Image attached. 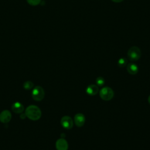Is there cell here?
Returning a JSON list of instances; mask_svg holds the SVG:
<instances>
[{"label":"cell","instance_id":"52a82bcc","mask_svg":"<svg viewBox=\"0 0 150 150\" xmlns=\"http://www.w3.org/2000/svg\"><path fill=\"white\" fill-rule=\"evenodd\" d=\"M11 113L8 110H4L0 113V121L3 123L9 122L11 121Z\"/></svg>","mask_w":150,"mask_h":150},{"label":"cell","instance_id":"3957f363","mask_svg":"<svg viewBox=\"0 0 150 150\" xmlns=\"http://www.w3.org/2000/svg\"><path fill=\"white\" fill-rule=\"evenodd\" d=\"M100 96L103 100L109 101L114 96V91L110 87H104L100 90Z\"/></svg>","mask_w":150,"mask_h":150},{"label":"cell","instance_id":"8fae6325","mask_svg":"<svg viewBox=\"0 0 150 150\" xmlns=\"http://www.w3.org/2000/svg\"><path fill=\"white\" fill-rule=\"evenodd\" d=\"M127 69L128 72L131 74H136L138 72V67L134 63H129L127 65Z\"/></svg>","mask_w":150,"mask_h":150},{"label":"cell","instance_id":"9c48e42d","mask_svg":"<svg viewBox=\"0 0 150 150\" xmlns=\"http://www.w3.org/2000/svg\"><path fill=\"white\" fill-rule=\"evenodd\" d=\"M98 87L95 84H91L87 87L86 88V93L90 96H94L98 91Z\"/></svg>","mask_w":150,"mask_h":150},{"label":"cell","instance_id":"30bf717a","mask_svg":"<svg viewBox=\"0 0 150 150\" xmlns=\"http://www.w3.org/2000/svg\"><path fill=\"white\" fill-rule=\"evenodd\" d=\"M12 110L16 114H19L23 112V111L24 110V107L21 103L15 102L12 105Z\"/></svg>","mask_w":150,"mask_h":150},{"label":"cell","instance_id":"e0dca14e","mask_svg":"<svg viewBox=\"0 0 150 150\" xmlns=\"http://www.w3.org/2000/svg\"><path fill=\"white\" fill-rule=\"evenodd\" d=\"M148 102H149V103L150 104V95H149V97H148Z\"/></svg>","mask_w":150,"mask_h":150},{"label":"cell","instance_id":"7a4b0ae2","mask_svg":"<svg viewBox=\"0 0 150 150\" xmlns=\"http://www.w3.org/2000/svg\"><path fill=\"white\" fill-rule=\"evenodd\" d=\"M141 56V52L139 47L132 46L130 47L127 53V57L129 60L132 62L137 61Z\"/></svg>","mask_w":150,"mask_h":150},{"label":"cell","instance_id":"ba28073f","mask_svg":"<svg viewBox=\"0 0 150 150\" xmlns=\"http://www.w3.org/2000/svg\"><path fill=\"white\" fill-rule=\"evenodd\" d=\"M74 120V123L76 124V125L79 127H82L84 124L86 118H85L84 115L83 114L79 113V114H77L75 115Z\"/></svg>","mask_w":150,"mask_h":150},{"label":"cell","instance_id":"5bb4252c","mask_svg":"<svg viewBox=\"0 0 150 150\" xmlns=\"http://www.w3.org/2000/svg\"><path fill=\"white\" fill-rule=\"evenodd\" d=\"M96 83L98 86H103L104 84L105 80L103 77H98L96 80Z\"/></svg>","mask_w":150,"mask_h":150},{"label":"cell","instance_id":"4fadbf2b","mask_svg":"<svg viewBox=\"0 0 150 150\" xmlns=\"http://www.w3.org/2000/svg\"><path fill=\"white\" fill-rule=\"evenodd\" d=\"M23 87L26 89V90H30L33 87V84L32 83V81H25L24 83H23Z\"/></svg>","mask_w":150,"mask_h":150},{"label":"cell","instance_id":"8992f818","mask_svg":"<svg viewBox=\"0 0 150 150\" xmlns=\"http://www.w3.org/2000/svg\"><path fill=\"white\" fill-rule=\"evenodd\" d=\"M68 143L64 138H59L56 142V148L57 150H67L68 149Z\"/></svg>","mask_w":150,"mask_h":150},{"label":"cell","instance_id":"9a60e30c","mask_svg":"<svg viewBox=\"0 0 150 150\" xmlns=\"http://www.w3.org/2000/svg\"><path fill=\"white\" fill-rule=\"evenodd\" d=\"M26 1H27V2L32 6H36L39 5L41 2V0H26Z\"/></svg>","mask_w":150,"mask_h":150},{"label":"cell","instance_id":"2e32d148","mask_svg":"<svg viewBox=\"0 0 150 150\" xmlns=\"http://www.w3.org/2000/svg\"><path fill=\"white\" fill-rule=\"evenodd\" d=\"M111 1L114 2H116V3H119V2H121L123 1L124 0H111Z\"/></svg>","mask_w":150,"mask_h":150},{"label":"cell","instance_id":"6da1fadb","mask_svg":"<svg viewBox=\"0 0 150 150\" xmlns=\"http://www.w3.org/2000/svg\"><path fill=\"white\" fill-rule=\"evenodd\" d=\"M26 116L31 120H38L42 115L40 109L36 105H30L28 106L25 110Z\"/></svg>","mask_w":150,"mask_h":150},{"label":"cell","instance_id":"7c38bea8","mask_svg":"<svg viewBox=\"0 0 150 150\" xmlns=\"http://www.w3.org/2000/svg\"><path fill=\"white\" fill-rule=\"evenodd\" d=\"M127 63V59L125 57H122L120 58L118 61V65L120 67H125L126 66Z\"/></svg>","mask_w":150,"mask_h":150},{"label":"cell","instance_id":"5b68a950","mask_svg":"<svg viewBox=\"0 0 150 150\" xmlns=\"http://www.w3.org/2000/svg\"><path fill=\"white\" fill-rule=\"evenodd\" d=\"M61 124L65 129H70L73 126V121L71 118L69 116H63L61 119Z\"/></svg>","mask_w":150,"mask_h":150},{"label":"cell","instance_id":"277c9868","mask_svg":"<svg viewBox=\"0 0 150 150\" xmlns=\"http://www.w3.org/2000/svg\"><path fill=\"white\" fill-rule=\"evenodd\" d=\"M32 97L35 101H41L45 97V91L43 88L39 86L35 87L32 92Z\"/></svg>","mask_w":150,"mask_h":150}]
</instances>
